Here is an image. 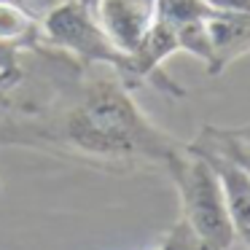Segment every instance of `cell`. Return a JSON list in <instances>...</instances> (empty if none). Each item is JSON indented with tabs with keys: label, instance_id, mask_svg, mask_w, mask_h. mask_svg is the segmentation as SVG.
Wrapping results in <instances>:
<instances>
[{
	"label": "cell",
	"instance_id": "1",
	"mask_svg": "<svg viewBox=\"0 0 250 250\" xmlns=\"http://www.w3.org/2000/svg\"><path fill=\"white\" fill-rule=\"evenodd\" d=\"M54 92L46 103L11 105L0 97V146H33L92 162L97 167H159L167 172L186 143L156 126L116 73L89 67L57 51Z\"/></svg>",
	"mask_w": 250,
	"mask_h": 250
},
{
	"label": "cell",
	"instance_id": "2",
	"mask_svg": "<svg viewBox=\"0 0 250 250\" xmlns=\"http://www.w3.org/2000/svg\"><path fill=\"white\" fill-rule=\"evenodd\" d=\"M180 199V221L188 226L202 250H229L234 245V226L226 210L223 188L215 169L205 156L186 151L167 169Z\"/></svg>",
	"mask_w": 250,
	"mask_h": 250
},
{
	"label": "cell",
	"instance_id": "3",
	"mask_svg": "<svg viewBox=\"0 0 250 250\" xmlns=\"http://www.w3.org/2000/svg\"><path fill=\"white\" fill-rule=\"evenodd\" d=\"M38 35L51 49L67 54L83 67H108L132 89L129 54L108 38L89 8L76 0H65L38 19Z\"/></svg>",
	"mask_w": 250,
	"mask_h": 250
},
{
	"label": "cell",
	"instance_id": "4",
	"mask_svg": "<svg viewBox=\"0 0 250 250\" xmlns=\"http://www.w3.org/2000/svg\"><path fill=\"white\" fill-rule=\"evenodd\" d=\"M156 8L159 0H100L94 19L124 54H132L156 22Z\"/></svg>",
	"mask_w": 250,
	"mask_h": 250
},
{
	"label": "cell",
	"instance_id": "5",
	"mask_svg": "<svg viewBox=\"0 0 250 250\" xmlns=\"http://www.w3.org/2000/svg\"><path fill=\"white\" fill-rule=\"evenodd\" d=\"M207 43L210 57L205 67L210 76H221L231 62L250 54V14L218 11L207 22Z\"/></svg>",
	"mask_w": 250,
	"mask_h": 250
},
{
	"label": "cell",
	"instance_id": "6",
	"mask_svg": "<svg viewBox=\"0 0 250 250\" xmlns=\"http://www.w3.org/2000/svg\"><path fill=\"white\" fill-rule=\"evenodd\" d=\"M194 153H199V151H194ZM199 156H205L210 162V167L215 169L218 180H221L226 210L234 226V237L242 239L250 250V178L237 164L226 162L221 156H212V153H199Z\"/></svg>",
	"mask_w": 250,
	"mask_h": 250
},
{
	"label": "cell",
	"instance_id": "7",
	"mask_svg": "<svg viewBox=\"0 0 250 250\" xmlns=\"http://www.w3.org/2000/svg\"><path fill=\"white\" fill-rule=\"evenodd\" d=\"M191 151L212 153L226 162L237 164L245 175L250 178V121L239 126H212L205 124L199 135L188 143Z\"/></svg>",
	"mask_w": 250,
	"mask_h": 250
},
{
	"label": "cell",
	"instance_id": "8",
	"mask_svg": "<svg viewBox=\"0 0 250 250\" xmlns=\"http://www.w3.org/2000/svg\"><path fill=\"white\" fill-rule=\"evenodd\" d=\"M38 35V19L30 17L19 6H3L0 3V43H27Z\"/></svg>",
	"mask_w": 250,
	"mask_h": 250
},
{
	"label": "cell",
	"instance_id": "9",
	"mask_svg": "<svg viewBox=\"0 0 250 250\" xmlns=\"http://www.w3.org/2000/svg\"><path fill=\"white\" fill-rule=\"evenodd\" d=\"M153 250H202V248L194 239V234L188 231V226H186L183 221H178L167 234H164V239Z\"/></svg>",
	"mask_w": 250,
	"mask_h": 250
},
{
	"label": "cell",
	"instance_id": "10",
	"mask_svg": "<svg viewBox=\"0 0 250 250\" xmlns=\"http://www.w3.org/2000/svg\"><path fill=\"white\" fill-rule=\"evenodd\" d=\"M207 6L218 11H237V14H250V0H205Z\"/></svg>",
	"mask_w": 250,
	"mask_h": 250
},
{
	"label": "cell",
	"instance_id": "11",
	"mask_svg": "<svg viewBox=\"0 0 250 250\" xmlns=\"http://www.w3.org/2000/svg\"><path fill=\"white\" fill-rule=\"evenodd\" d=\"M22 3H24V8H27L35 19H41L43 14H49L51 8H57L60 3H65V0H22Z\"/></svg>",
	"mask_w": 250,
	"mask_h": 250
},
{
	"label": "cell",
	"instance_id": "12",
	"mask_svg": "<svg viewBox=\"0 0 250 250\" xmlns=\"http://www.w3.org/2000/svg\"><path fill=\"white\" fill-rule=\"evenodd\" d=\"M76 3H81L83 8H89V11L94 14V8H97V3H100V0H76Z\"/></svg>",
	"mask_w": 250,
	"mask_h": 250
}]
</instances>
